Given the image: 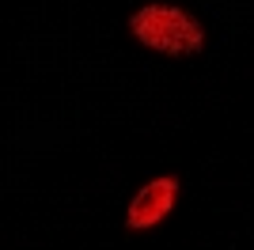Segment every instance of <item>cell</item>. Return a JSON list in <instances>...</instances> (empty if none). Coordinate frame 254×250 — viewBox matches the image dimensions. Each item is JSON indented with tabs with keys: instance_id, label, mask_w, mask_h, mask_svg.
Listing matches in <instances>:
<instances>
[{
	"instance_id": "obj_1",
	"label": "cell",
	"mask_w": 254,
	"mask_h": 250,
	"mask_svg": "<svg viewBox=\"0 0 254 250\" xmlns=\"http://www.w3.org/2000/svg\"><path fill=\"white\" fill-rule=\"evenodd\" d=\"M129 31L148 50H159L167 57H190L205 46L201 23L190 19L175 4H144V8H137L129 15Z\"/></svg>"
},
{
	"instance_id": "obj_2",
	"label": "cell",
	"mask_w": 254,
	"mask_h": 250,
	"mask_svg": "<svg viewBox=\"0 0 254 250\" xmlns=\"http://www.w3.org/2000/svg\"><path fill=\"white\" fill-rule=\"evenodd\" d=\"M175 197H179V178H152L148 186L140 189L137 197L129 201V212H126V228L133 231H144V228H156L163 216H171L175 208Z\"/></svg>"
}]
</instances>
